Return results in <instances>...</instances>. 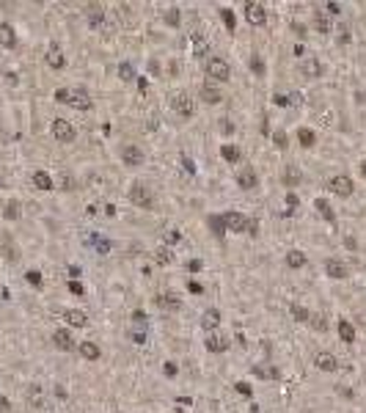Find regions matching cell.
<instances>
[{
    "label": "cell",
    "mask_w": 366,
    "mask_h": 413,
    "mask_svg": "<svg viewBox=\"0 0 366 413\" xmlns=\"http://www.w3.org/2000/svg\"><path fill=\"white\" fill-rule=\"evenodd\" d=\"M56 99L61 105H72V108H77V110H88L91 108V97H88V91H83V88H58Z\"/></svg>",
    "instance_id": "1"
},
{
    "label": "cell",
    "mask_w": 366,
    "mask_h": 413,
    "mask_svg": "<svg viewBox=\"0 0 366 413\" xmlns=\"http://www.w3.org/2000/svg\"><path fill=\"white\" fill-rule=\"evenodd\" d=\"M223 226H226V231H245V234H256L259 231V220L245 218L242 212H226L223 215Z\"/></svg>",
    "instance_id": "2"
},
{
    "label": "cell",
    "mask_w": 366,
    "mask_h": 413,
    "mask_svg": "<svg viewBox=\"0 0 366 413\" xmlns=\"http://www.w3.org/2000/svg\"><path fill=\"white\" fill-rule=\"evenodd\" d=\"M130 201L135 204V207H143V210H152V207H154L152 190L146 188L143 182H135V185L130 188Z\"/></svg>",
    "instance_id": "3"
},
{
    "label": "cell",
    "mask_w": 366,
    "mask_h": 413,
    "mask_svg": "<svg viewBox=\"0 0 366 413\" xmlns=\"http://www.w3.org/2000/svg\"><path fill=\"white\" fill-rule=\"evenodd\" d=\"M204 69H207V75L212 77V80H221V83H226L228 75H231V66H228L226 58H209Z\"/></svg>",
    "instance_id": "4"
},
{
    "label": "cell",
    "mask_w": 366,
    "mask_h": 413,
    "mask_svg": "<svg viewBox=\"0 0 366 413\" xmlns=\"http://www.w3.org/2000/svg\"><path fill=\"white\" fill-rule=\"evenodd\" d=\"M171 108L179 113V116H185V119H190V116L196 113L193 99H190V94H185V91H176V94H173V97H171Z\"/></svg>",
    "instance_id": "5"
},
{
    "label": "cell",
    "mask_w": 366,
    "mask_h": 413,
    "mask_svg": "<svg viewBox=\"0 0 366 413\" xmlns=\"http://www.w3.org/2000/svg\"><path fill=\"white\" fill-rule=\"evenodd\" d=\"M75 127H72V121L66 119H56L53 121V138L58 140V143H72L75 140Z\"/></svg>",
    "instance_id": "6"
},
{
    "label": "cell",
    "mask_w": 366,
    "mask_h": 413,
    "mask_svg": "<svg viewBox=\"0 0 366 413\" xmlns=\"http://www.w3.org/2000/svg\"><path fill=\"white\" fill-rule=\"evenodd\" d=\"M328 188L336 193V196H341V198H347V196H352V190H355V185H352V179L350 176H344V174H338V176H333L331 179V185Z\"/></svg>",
    "instance_id": "7"
},
{
    "label": "cell",
    "mask_w": 366,
    "mask_h": 413,
    "mask_svg": "<svg viewBox=\"0 0 366 413\" xmlns=\"http://www.w3.org/2000/svg\"><path fill=\"white\" fill-rule=\"evenodd\" d=\"M314 366L322 369V372H336L338 369V358L333 356V353H328V350H319L317 356H314Z\"/></svg>",
    "instance_id": "8"
},
{
    "label": "cell",
    "mask_w": 366,
    "mask_h": 413,
    "mask_svg": "<svg viewBox=\"0 0 366 413\" xmlns=\"http://www.w3.org/2000/svg\"><path fill=\"white\" fill-rule=\"evenodd\" d=\"M245 17H248L251 25H264L267 22V11H264L262 3H245Z\"/></svg>",
    "instance_id": "9"
},
{
    "label": "cell",
    "mask_w": 366,
    "mask_h": 413,
    "mask_svg": "<svg viewBox=\"0 0 366 413\" xmlns=\"http://www.w3.org/2000/svg\"><path fill=\"white\" fill-rule=\"evenodd\" d=\"M204 347H207L209 353H223V350H228V339L223 336V333H215V330H209L207 339H204Z\"/></svg>",
    "instance_id": "10"
},
{
    "label": "cell",
    "mask_w": 366,
    "mask_h": 413,
    "mask_svg": "<svg viewBox=\"0 0 366 413\" xmlns=\"http://www.w3.org/2000/svg\"><path fill=\"white\" fill-rule=\"evenodd\" d=\"M256 182H259V176H256V171L251 168V165H242L240 171H237V185L245 190H253Z\"/></svg>",
    "instance_id": "11"
},
{
    "label": "cell",
    "mask_w": 366,
    "mask_h": 413,
    "mask_svg": "<svg viewBox=\"0 0 366 413\" xmlns=\"http://www.w3.org/2000/svg\"><path fill=\"white\" fill-rule=\"evenodd\" d=\"M154 303H157L163 311H179V308H182V301L173 292H160L157 298H154Z\"/></svg>",
    "instance_id": "12"
},
{
    "label": "cell",
    "mask_w": 366,
    "mask_h": 413,
    "mask_svg": "<svg viewBox=\"0 0 366 413\" xmlns=\"http://www.w3.org/2000/svg\"><path fill=\"white\" fill-rule=\"evenodd\" d=\"M121 160H124V165H141L143 163V152H141V146L130 143V146L121 149Z\"/></svg>",
    "instance_id": "13"
},
{
    "label": "cell",
    "mask_w": 366,
    "mask_h": 413,
    "mask_svg": "<svg viewBox=\"0 0 366 413\" xmlns=\"http://www.w3.org/2000/svg\"><path fill=\"white\" fill-rule=\"evenodd\" d=\"M300 72H303L306 77H311V80H317V77H322V63H319L317 58H303V61H300Z\"/></svg>",
    "instance_id": "14"
},
{
    "label": "cell",
    "mask_w": 366,
    "mask_h": 413,
    "mask_svg": "<svg viewBox=\"0 0 366 413\" xmlns=\"http://www.w3.org/2000/svg\"><path fill=\"white\" fill-rule=\"evenodd\" d=\"M325 273L331 275V278H347V273H350V270H347V265L341 259H328L325 262Z\"/></svg>",
    "instance_id": "15"
},
{
    "label": "cell",
    "mask_w": 366,
    "mask_h": 413,
    "mask_svg": "<svg viewBox=\"0 0 366 413\" xmlns=\"http://www.w3.org/2000/svg\"><path fill=\"white\" fill-rule=\"evenodd\" d=\"M53 344H56L58 350H63V353H69V350H75V339L69 336V330H56L53 333Z\"/></svg>",
    "instance_id": "16"
},
{
    "label": "cell",
    "mask_w": 366,
    "mask_h": 413,
    "mask_svg": "<svg viewBox=\"0 0 366 413\" xmlns=\"http://www.w3.org/2000/svg\"><path fill=\"white\" fill-rule=\"evenodd\" d=\"M44 61H47V66H53V69H63V63H66V58H63L61 47L58 44H50L47 55H44Z\"/></svg>",
    "instance_id": "17"
},
{
    "label": "cell",
    "mask_w": 366,
    "mask_h": 413,
    "mask_svg": "<svg viewBox=\"0 0 366 413\" xmlns=\"http://www.w3.org/2000/svg\"><path fill=\"white\" fill-rule=\"evenodd\" d=\"M63 320L69 322L72 328H85V322H88V317L80 311V308H66L63 311Z\"/></svg>",
    "instance_id": "18"
},
{
    "label": "cell",
    "mask_w": 366,
    "mask_h": 413,
    "mask_svg": "<svg viewBox=\"0 0 366 413\" xmlns=\"http://www.w3.org/2000/svg\"><path fill=\"white\" fill-rule=\"evenodd\" d=\"M256 375V378H262V380H278V366H273V364H256L253 369H251Z\"/></svg>",
    "instance_id": "19"
},
{
    "label": "cell",
    "mask_w": 366,
    "mask_h": 413,
    "mask_svg": "<svg viewBox=\"0 0 366 413\" xmlns=\"http://www.w3.org/2000/svg\"><path fill=\"white\" fill-rule=\"evenodd\" d=\"M201 99H204L207 105H218V102H223V94L218 91L212 83H204L201 85Z\"/></svg>",
    "instance_id": "20"
},
{
    "label": "cell",
    "mask_w": 366,
    "mask_h": 413,
    "mask_svg": "<svg viewBox=\"0 0 366 413\" xmlns=\"http://www.w3.org/2000/svg\"><path fill=\"white\" fill-rule=\"evenodd\" d=\"M190 44H193V55L196 58L209 55V44H207V39H204L201 33H190Z\"/></svg>",
    "instance_id": "21"
},
{
    "label": "cell",
    "mask_w": 366,
    "mask_h": 413,
    "mask_svg": "<svg viewBox=\"0 0 366 413\" xmlns=\"http://www.w3.org/2000/svg\"><path fill=\"white\" fill-rule=\"evenodd\" d=\"M17 44V33L8 22H0V47H14Z\"/></svg>",
    "instance_id": "22"
},
{
    "label": "cell",
    "mask_w": 366,
    "mask_h": 413,
    "mask_svg": "<svg viewBox=\"0 0 366 413\" xmlns=\"http://www.w3.org/2000/svg\"><path fill=\"white\" fill-rule=\"evenodd\" d=\"M218 322H221V311H218V308H207V311L201 314V325H204L207 330H215L218 328Z\"/></svg>",
    "instance_id": "23"
},
{
    "label": "cell",
    "mask_w": 366,
    "mask_h": 413,
    "mask_svg": "<svg viewBox=\"0 0 366 413\" xmlns=\"http://www.w3.org/2000/svg\"><path fill=\"white\" fill-rule=\"evenodd\" d=\"M33 185L39 190H53L56 188V182H53V176H50L47 171H33Z\"/></svg>",
    "instance_id": "24"
},
{
    "label": "cell",
    "mask_w": 366,
    "mask_h": 413,
    "mask_svg": "<svg viewBox=\"0 0 366 413\" xmlns=\"http://www.w3.org/2000/svg\"><path fill=\"white\" fill-rule=\"evenodd\" d=\"M338 336H341V342H347V344L355 342V328H352L350 320H338Z\"/></svg>",
    "instance_id": "25"
},
{
    "label": "cell",
    "mask_w": 366,
    "mask_h": 413,
    "mask_svg": "<svg viewBox=\"0 0 366 413\" xmlns=\"http://www.w3.org/2000/svg\"><path fill=\"white\" fill-rule=\"evenodd\" d=\"M80 356H83L85 361H97L102 353H99V347L94 342H80Z\"/></svg>",
    "instance_id": "26"
},
{
    "label": "cell",
    "mask_w": 366,
    "mask_h": 413,
    "mask_svg": "<svg viewBox=\"0 0 366 413\" xmlns=\"http://www.w3.org/2000/svg\"><path fill=\"white\" fill-rule=\"evenodd\" d=\"M88 25H91L94 30H102V28H105V14L99 11L97 6H91V11H88Z\"/></svg>",
    "instance_id": "27"
},
{
    "label": "cell",
    "mask_w": 366,
    "mask_h": 413,
    "mask_svg": "<svg viewBox=\"0 0 366 413\" xmlns=\"http://www.w3.org/2000/svg\"><path fill=\"white\" fill-rule=\"evenodd\" d=\"M297 140H300L303 146H314V143H317V135H314V130H309V127H300V130H297Z\"/></svg>",
    "instance_id": "28"
},
{
    "label": "cell",
    "mask_w": 366,
    "mask_h": 413,
    "mask_svg": "<svg viewBox=\"0 0 366 413\" xmlns=\"http://www.w3.org/2000/svg\"><path fill=\"white\" fill-rule=\"evenodd\" d=\"M314 207H317V212L325 218V220H331V223L336 220V215H333V210H331V204L325 201V198H317V201H314Z\"/></svg>",
    "instance_id": "29"
},
{
    "label": "cell",
    "mask_w": 366,
    "mask_h": 413,
    "mask_svg": "<svg viewBox=\"0 0 366 413\" xmlns=\"http://www.w3.org/2000/svg\"><path fill=\"white\" fill-rule=\"evenodd\" d=\"M221 157L226 163H237V160H240V149L231 146V143H223V146H221Z\"/></svg>",
    "instance_id": "30"
},
{
    "label": "cell",
    "mask_w": 366,
    "mask_h": 413,
    "mask_svg": "<svg viewBox=\"0 0 366 413\" xmlns=\"http://www.w3.org/2000/svg\"><path fill=\"white\" fill-rule=\"evenodd\" d=\"M297 182H300V171H297L295 165H286V171H283V185H286V188H295Z\"/></svg>",
    "instance_id": "31"
},
{
    "label": "cell",
    "mask_w": 366,
    "mask_h": 413,
    "mask_svg": "<svg viewBox=\"0 0 366 413\" xmlns=\"http://www.w3.org/2000/svg\"><path fill=\"white\" fill-rule=\"evenodd\" d=\"M286 265L295 267V270H297V267H303L306 265V253L303 251H289V253H286Z\"/></svg>",
    "instance_id": "32"
},
{
    "label": "cell",
    "mask_w": 366,
    "mask_h": 413,
    "mask_svg": "<svg viewBox=\"0 0 366 413\" xmlns=\"http://www.w3.org/2000/svg\"><path fill=\"white\" fill-rule=\"evenodd\" d=\"M292 317H295L297 322H309L311 311H309L306 306H300V303H292Z\"/></svg>",
    "instance_id": "33"
},
{
    "label": "cell",
    "mask_w": 366,
    "mask_h": 413,
    "mask_svg": "<svg viewBox=\"0 0 366 413\" xmlns=\"http://www.w3.org/2000/svg\"><path fill=\"white\" fill-rule=\"evenodd\" d=\"M3 256H6L8 262H17V259H20V251L11 245V240H3Z\"/></svg>",
    "instance_id": "34"
},
{
    "label": "cell",
    "mask_w": 366,
    "mask_h": 413,
    "mask_svg": "<svg viewBox=\"0 0 366 413\" xmlns=\"http://www.w3.org/2000/svg\"><path fill=\"white\" fill-rule=\"evenodd\" d=\"M28 402L36 408H42L44 405V399H42V388L39 385H30V391H28Z\"/></svg>",
    "instance_id": "35"
},
{
    "label": "cell",
    "mask_w": 366,
    "mask_h": 413,
    "mask_svg": "<svg viewBox=\"0 0 366 413\" xmlns=\"http://www.w3.org/2000/svg\"><path fill=\"white\" fill-rule=\"evenodd\" d=\"M154 259L160 262V265H168V262L173 259V253H171V248H166V245H163V248H157V251H154Z\"/></svg>",
    "instance_id": "36"
},
{
    "label": "cell",
    "mask_w": 366,
    "mask_h": 413,
    "mask_svg": "<svg viewBox=\"0 0 366 413\" xmlns=\"http://www.w3.org/2000/svg\"><path fill=\"white\" fill-rule=\"evenodd\" d=\"M58 185H61V190H75L77 182H75V176L72 174H61L58 176Z\"/></svg>",
    "instance_id": "37"
},
{
    "label": "cell",
    "mask_w": 366,
    "mask_h": 413,
    "mask_svg": "<svg viewBox=\"0 0 366 413\" xmlns=\"http://www.w3.org/2000/svg\"><path fill=\"white\" fill-rule=\"evenodd\" d=\"M221 17H223V25H226L231 33H234V28H237V20H234V14L228 11V8H221Z\"/></svg>",
    "instance_id": "38"
},
{
    "label": "cell",
    "mask_w": 366,
    "mask_h": 413,
    "mask_svg": "<svg viewBox=\"0 0 366 413\" xmlns=\"http://www.w3.org/2000/svg\"><path fill=\"white\" fill-rule=\"evenodd\" d=\"M3 215H6L8 220H17V218H20V204H17V201H8L6 210H3Z\"/></svg>",
    "instance_id": "39"
},
{
    "label": "cell",
    "mask_w": 366,
    "mask_h": 413,
    "mask_svg": "<svg viewBox=\"0 0 366 413\" xmlns=\"http://www.w3.org/2000/svg\"><path fill=\"white\" fill-rule=\"evenodd\" d=\"M309 325H311L314 330H325V328H328V322H325L322 314H311V317H309Z\"/></svg>",
    "instance_id": "40"
},
{
    "label": "cell",
    "mask_w": 366,
    "mask_h": 413,
    "mask_svg": "<svg viewBox=\"0 0 366 413\" xmlns=\"http://www.w3.org/2000/svg\"><path fill=\"white\" fill-rule=\"evenodd\" d=\"M163 20H166L171 28H176V25H179V8H168L166 14H163Z\"/></svg>",
    "instance_id": "41"
},
{
    "label": "cell",
    "mask_w": 366,
    "mask_h": 413,
    "mask_svg": "<svg viewBox=\"0 0 366 413\" xmlns=\"http://www.w3.org/2000/svg\"><path fill=\"white\" fill-rule=\"evenodd\" d=\"M314 28H317L319 33H328V30H331V22H328V17L317 14V17H314Z\"/></svg>",
    "instance_id": "42"
},
{
    "label": "cell",
    "mask_w": 366,
    "mask_h": 413,
    "mask_svg": "<svg viewBox=\"0 0 366 413\" xmlns=\"http://www.w3.org/2000/svg\"><path fill=\"white\" fill-rule=\"evenodd\" d=\"M118 77H121V80H135V69H132L130 63H121V66H118Z\"/></svg>",
    "instance_id": "43"
},
{
    "label": "cell",
    "mask_w": 366,
    "mask_h": 413,
    "mask_svg": "<svg viewBox=\"0 0 366 413\" xmlns=\"http://www.w3.org/2000/svg\"><path fill=\"white\" fill-rule=\"evenodd\" d=\"M209 226H212L215 229V234H218V237H223V231H226V226H223V218H209Z\"/></svg>",
    "instance_id": "44"
},
{
    "label": "cell",
    "mask_w": 366,
    "mask_h": 413,
    "mask_svg": "<svg viewBox=\"0 0 366 413\" xmlns=\"http://www.w3.org/2000/svg\"><path fill=\"white\" fill-rule=\"evenodd\" d=\"M25 278H28V284H33V287H42V273H39V270H28Z\"/></svg>",
    "instance_id": "45"
},
{
    "label": "cell",
    "mask_w": 366,
    "mask_h": 413,
    "mask_svg": "<svg viewBox=\"0 0 366 413\" xmlns=\"http://www.w3.org/2000/svg\"><path fill=\"white\" fill-rule=\"evenodd\" d=\"M88 243H94V245H97V251H99V253H108V251H111V243H108V240H97V237H88Z\"/></svg>",
    "instance_id": "46"
},
{
    "label": "cell",
    "mask_w": 366,
    "mask_h": 413,
    "mask_svg": "<svg viewBox=\"0 0 366 413\" xmlns=\"http://www.w3.org/2000/svg\"><path fill=\"white\" fill-rule=\"evenodd\" d=\"M251 69H253L256 75H264V63H262V58H259V55H253V61H251Z\"/></svg>",
    "instance_id": "47"
},
{
    "label": "cell",
    "mask_w": 366,
    "mask_h": 413,
    "mask_svg": "<svg viewBox=\"0 0 366 413\" xmlns=\"http://www.w3.org/2000/svg\"><path fill=\"white\" fill-rule=\"evenodd\" d=\"M273 140H276V146H278V149H286V135H283L281 130H278V133L273 135Z\"/></svg>",
    "instance_id": "48"
},
{
    "label": "cell",
    "mask_w": 366,
    "mask_h": 413,
    "mask_svg": "<svg viewBox=\"0 0 366 413\" xmlns=\"http://www.w3.org/2000/svg\"><path fill=\"white\" fill-rule=\"evenodd\" d=\"M69 292H72V295H80V298H83V284H77V281H69Z\"/></svg>",
    "instance_id": "49"
},
{
    "label": "cell",
    "mask_w": 366,
    "mask_h": 413,
    "mask_svg": "<svg viewBox=\"0 0 366 413\" xmlns=\"http://www.w3.org/2000/svg\"><path fill=\"white\" fill-rule=\"evenodd\" d=\"M292 30H295V33H300V36H303V33H306V25H303V22H300V20H292Z\"/></svg>",
    "instance_id": "50"
},
{
    "label": "cell",
    "mask_w": 366,
    "mask_h": 413,
    "mask_svg": "<svg viewBox=\"0 0 366 413\" xmlns=\"http://www.w3.org/2000/svg\"><path fill=\"white\" fill-rule=\"evenodd\" d=\"M325 8H328V14H341V6H338V3H325Z\"/></svg>",
    "instance_id": "51"
},
{
    "label": "cell",
    "mask_w": 366,
    "mask_h": 413,
    "mask_svg": "<svg viewBox=\"0 0 366 413\" xmlns=\"http://www.w3.org/2000/svg\"><path fill=\"white\" fill-rule=\"evenodd\" d=\"M237 391L245 394V397H251V385L248 383H237Z\"/></svg>",
    "instance_id": "52"
},
{
    "label": "cell",
    "mask_w": 366,
    "mask_h": 413,
    "mask_svg": "<svg viewBox=\"0 0 366 413\" xmlns=\"http://www.w3.org/2000/svg\"><path fill=\"white\" fill-rule=\"evenodd\" d=\"M6 411H11V402L6 397H0V413H6Z\"/></svg>",
    "instance_id": "53"
},
{
    "label": "cell",
    "mask_w": 366,
    "mask_h": 413,
    "mask_svg": "<svg viewBox=\"0 0 366 413\" xmlns=\"http://www.w3.org/2000/svg\"><path fill=\"white\" fill-rule=\"evenodd\" d=\"M187 287H190V292H196V295H198V292H204V287H201L198 281H190V284H187Z\"/></svg>",
    "instance_id": "54"
},
{
    "label": "cell",
    "mask_w": 366,
    "mask_h": 413,
    "mask_svg": "<svg viewBox=\"0 0 366 413\" xmlns=\"http://www.w3.org/2000/svg\"><path fill=\"white\" fill-rule=\"evenodd\" d=\"M182 165H185V171H190V174H193V171H196L193 160H187V157H182Z\"/></svg>",
    "instance_id": "55"
},
{
    "label": "cell",
    "mask_w": 366,
    "mask_h": 413,
    "mask_svg": "<svg viewBox=\"0 0 366 413\" xmlns=\"http://www.w3.org/2000/svg\"><path fill=\"white\" fill-rule=\"evenodd\" d=\"M187 270H193V273H198V270H201V262H198V259H196V262H190V265H187Z\"/></svg>",
    "instance_id": "56"
},
{
    "label": "cell",
    "mask_w": 366,
    "mask_h": 413,
    "mask_svg": "<svg viewBox=\"0 0 366 413\" xmlns=\"http://www.w3.org/2000/svg\"><path fill=\"white\" fill-rule=\"evenodd\" d=\"M166 375H168V378H173V375H176V366H173V364H166Z\"/></svg>",
    "instance_id": "57"
},
{
    "label": "cell",
    "mask_w": 366,
    "mask_h": 413,
    "mask_svg": "<svg viewBox=\"0 0 366 413\" xmlns=\"http://www.w3.org/2000/svg\"><path fill=\"white\" fill-rule=\"evenodd\" d=\"M286 204H289V207H297V196H295V193H289V196H286Z\"/></svg>",
    "instance_id": "58"
},
{
    "label": "cell",
    "mask_w": 366,
    "mask_h": 413,
    "mask_svg": "<svg viewBox=\"0 0 366 413\" xmlns=\"http://www.w3.org/2000/svg\"><path fill=\"white\" fill-rule=\"evenodd\" d=\"M361 171H364V176H366V160H364V163H361Z\"/></svg>",
    "instance_id": "59"
},
{
    "label": "cell",
    "mask_w": 366,
    "mask_h": 413,
    "mask_svg": "<svg viewBox=\"0 0 366 413\" xmlns=\"http://www.w3.org/2000/svg\"><path fill=\"white\" fill-rule=\"evenodd\" d=\"M0 188H3V176H0Z\"/></svg>",
    "instance_id": "60"
}]
</instances>
